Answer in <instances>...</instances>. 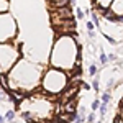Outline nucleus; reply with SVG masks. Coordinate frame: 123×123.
<instances>
[{"label":"nucleus","instance_id":"obj_20","mask_svg":"<svg viewBox=\"0 0 123 123\" xmlns=\"http://www.w3.org/2000/svg\"><path fill=\"white\" fill-rule=\"evenodd\" d=\"M98 108H100V112H102V115H105V104H102L100 107H98Z\"/></svg>","mask_w":123,"mask_h":123},{"label":"nucleus","instance_id":"obj_13","mask_svg":"<svg viewBox=\"0 0 123 123\" xmlns=\"http://www.w3.org/2000/svg\"><path fill=\"white\" fill-rule=\"evenodd\" d=\"M100 62H102V64L108 62V54H105V53H100Z\"/></svg>","mask_w":123,"mask_h":123},{"label":"nucleus","instance_id":"obj_11","mask_svg":"<svg viewBox=\"0 0 123 123\" xmlns=\"http://www.w3.org/2000/svg\"><path fill=\"white\" fill-rule=\"evenodd\" d=\"M100 102L107 105L108 102H110V94H108V92H105V94H102V100H100Z\"/></svg>","mask_w":123,"mask_h":123},{"label":"nucleus","instance_id":"obj_17","mask_svg":"<svg viewBox=\"0 0 123 123\" xmlns=\"http://www.w3.org/2000/svg\"><path fill=\"white\" fill-rule=\"evenodd\" d=\"M87 122L89 123H94L95 122V113H90L89 117H87Z\"/></svg>","mask_w":123,"mask_h":123},{"label":"nucleus","instance_id":"obj_8","mask_svg":"<svg viewBox=\"0 0 123 123\" xmlns=\"http://www.w3.org/2000/svg\"><path fill=\"white\" fill-rule=\"evenodd\" d=\"M112 0H95V3L98 5V8H107V5L110 3Z\"/></svg>","mask_w":123,"mask_h":123},{"label":"nucleus","instance_id":"obj_9","mask_svg":"<svg viewBox=\"0 0 123 123\" xmlns=\"http://www.w3.org/2000/svg\"><path fill=\"white\" fill-rule=\"evenodd\" d=\"M94 30H95V23L94 21H87V31H89L90 36L94 35Z\"/></svg>","mask_w":123,"mask_h":123},{"label":"nucleus","instance_id":"obj_23","mask_svg":"<svg viewBox=\"0 0 123 123\" xmlns=\"http://www.w3.org/2000/svg\"><path fill=\"white\" fill-rule=\"evenodd\" d=\"M97 123H100V122H97Z\"/></svg>","mask_w":123,"mask_h":123},{"label":"nucleus","instance_id":"obj_22","mask_svg":"<svg viewBox=\"0 0 123 123\" xmlns=\"http://www.w3.org/2000/svg\"><path fill=\"white\" fill-rule=\"evenodd\" d=\"M0 123H3V118H2V117H0Z\"/></svg>","mask_w":123,"mask_h":123},{"label":"nucleus","instance_id":"obj_2","mask_svg":"<svg viewBox=\"0 0 123 123\" xmlns=\"http://www.w3.org/2000/svg\"><path fill=\"white\" fill-rule=\"evenodd\" d=\"M66 85H67V77L61 71H49V72H46V76L43 79L44 90L53 92V94H59Z\"/></svg>","mask_w":123,"mask_h":123},{"label":"nucleus","instance_id":"obj_16","mask_svg":"<svg viewBox=\"0 0 123 123\" xmlns=\"http://www.w3.org/2000/svg\"><path fill=\"white\" fill-rule=\"evenodd\" d=\"M98 107H100V102H98V100H94V102H92V110H97Z\"/></svg>","mask_w":123,"mask_h":123},{"label":"nucleus","instance_id":"obj_3","mask_svg":"<svg viewBox=\"0 0 123 123\" xmlns=\"http://www.w3.org/2000/svg\"><path fill=\"white\" fill-rule=\"evenodd\" d=\"M20 53L10 44H0V71L5 72L13 67V64L18 61Z\"/></svg>","mask_w":123,"mask_h":123},{"label":"nucleus","instance_id":"obj_12","mask_svg":"<svg viewBox=\"0 0 123 123\" xmlns=\"http://www.w3.org/2000/svg\"><path fill=\"white\" fill-rule=\"evenodd\" d=\"M89 74H90V76H95V74H97V66H95V64H90V66H89Z\"/></svg>","mask_w":123,"mask_h":123},{"label":"nucleus","instance_id":"obj_10","mask_svg":"<svg viewBox=\"0 0 123 123\" xmlns=\"http://www.w3.org/2000/svg\"><path fill=\"white\" fill-rule=\"evenodd\" d=\"M8 8V0H0V12H7Z\"/></svg>","mask_w":123,"mask_h":123},{"label":"nucleus","instance_id":"obj_6","mask_svg":"<svg viewBox=\"0 0 123 123\" xmlns=\"http://www.w3.org/2000/svg\"><path fill=\"white\" fill-rule=\"evenodd\" d=\"M64 108H66V112L72 113V112H74V108H76V98H71V100L64 105Z\"/></svg>","mask_w":123,"mask_h":123},{"label":"nucleus","instance_id":"obj_18","mask_svg":"<svg viewBox=\"0 0 123 123\" xmlns=\"http://www.w3.org/2000/svg\"><path fill=\"white\" fill-rule=\"evenodd\" d=\"M0 100H10V97L5 92H0Z\"/></svg>","mask_w":123,"mask_h":123},{"label":"nucleus","instance_id":"obj_14","mask_svg":"<svg viewBox=\"0 0 123 123\" xmlns=\"http://www.w3.org/2000/svg\"><path fill=\"white\" fill-rule=\"evenodd\" d=\"M8 122H12L13 118H15V113H13V110H10V112H7V117H5Z\"/></svg>","mask_w":123,"mask_h":123},{"label":"nucleus","instance_id":"obj_7","mask_svg":"<svg viewBox=\"0 0 123 123\" xmlns=\"http://www.w3.org/2000/svg\"><path fill=\"white\" fill-rule=\"evenodd\" d=\"M21 117H23V120H26L28 123H36V120H35V118L31 117V113H28V112H23Z\"/></svg>","mask_w":123,"mask_h":123},{"label":"nucleus","instance_id":"obj_1","mask_svg":"<svg viewBox=\"0 0 123 123\" xmlns=\"http://www.w3.org/2000/svg\"><path fill=\"white\" fill-rule=\"evenodd\" d=\"M77 57V44L72 36H61L54 44V51L51 56V62L57 67L64 69V59H67V66H76Z\"/></svg>","mask_w":123,"mask_h":123},{"label":"nucleus","instance_id":"obj_5","mask_svg":"<svg viewBox=\"0 0 123 123\" xmlns=\"http://www.w3.org/2000/svg\"><path fill=\"white\" fill-rule=\"evenodd\" d=\"M110 12L117 15L118 18L123 17V0H112V7H110Z\"/></svg>","mask_w":123,"mask_h":123},{"label":"nucleus","instance_id":"obj_4","mask_svg":"<svg viewBox=\"0 0 123 123\" xmlns=\"http://www.w3.org/2000/svg\"><path fill=\"white\" fill-rule=\"evenodd\" d=\"M15 31H17V25H15V20L12 18L10 15L2 13L0 15V41H8L15 36Z\"/></svg>","mask_w":123,"mask_h":123},{"label":"nucleus","instance_id":"obj_21","mask_svg":"<svg viewBox=\"0 0 123 123\" xmlns=\"http://www.w3.org/2000/svg\"><path fill=\"white\" fill-rule=\"evenodd\" d=\"M85 113V108L84 107H80V108H79V115H80V117H82V115Z\"/></svg>","mask_w":123,"mask_h":123},{"label":"nucleus","instance_id":"obj_15","mask_svg":"<svg viewBox=\"0 0 123 123\" xmlns=\"http://www.w3.org/2000/svg\"><path fill=\"white\" fill-rule=\"evenodd\" d=\"M92 89L94 90H98V79H94L92 80Z\"/></svg>","mask_w":123,"mask_h":123},{"label":"nucleus","instance_id":"obj_19","mask_svg":"<svg viewBox=\"0 0 123 123\" xmlns=\"http://www.w3.org/2000/svg\"><path fill=\"white\" fill-rule=\"evenodd\" d=\"M76 13H77V17H79V18H84V12H82L80 8H77V12H76Z\"/></svg>","mask_w":123,"mask_h":123}]
</instances>
